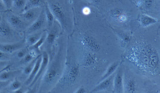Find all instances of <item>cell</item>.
<instances>
[{
    "instance_id": "cell-1",
    "label": "cell",
    "mask_w": 160,
    "mask_h": 93,
    "mask_svg": "<svg viewBox=\"0 0 160 93\" xmlns=\"http://www.w3.org/2000/svg\"><path fill=\"white\" fill-rule=\"evenodd\" d=\"M55 19L65 30H69L74 23L71 0H46Z\"/></svg>"
},
{
    "instance_id": "cell-2",
    "label": "cell",
    "mask_w": 160,
    "mask_h": 93,
    "mask_svg": "<svg viewBox=\"0 0 160 93\" xmlns=\"http://www.w3.org/2000/svg\"><path fill=\"white\" fill-rule=\"evenodd\" d=\"M25 37L24 33L12 28L2 15L0 23V44L13 43L18 42Z\"/></svg>"
},
{
    "instance_id": "cell-3",
    "label": "cell",
    "mask_w": 160,
    "mask_h": 93,
    "mask_svg": "<svg viewBox=\"0 0 160 93\" xmlns=\"http://www.w3.org/2000/svg\"><path fill=\"white\" fill-rule=\"evenodd\" d=\"M2 13L9 25L16 31L24 33L30 26L24 22L18 15L15 14L10 10H8Z\"/></svg>"
},
{
    "instance_id": "cell-4",
    "label": "cell",
    "mask_w": 160,
    "mask_h": 93,
    "mask_svg": "<svg viewBox=\"0 0 160 93\" xmlns=\"http://www.w3.org/2000/svg\"><path fill=\"white\" fill-rule=\"evenodd\" d=\"M46 25L47 20L44 7L37 18L27 28L24 32L25 36L40 31Z\"/></svg>"
},
{
    "instance_id": "cell-5",
    "label": "cell",
    "mask_w": 160,
    "mask_h": 93,
    "mask_svg": "<svg viewBox=\"0 0 160 93\" xmlns=\"http://www.w3.org/2000/svg\"><path fill=\"white\" fill-rule=\"evenodd\" d=\"M42 8H32L24 11L18 15L24 22L30 26L38 17Z\"/></svg>"
},
{
    "instance_id": "cell-6",
    "label": "cell",
    "mask_w": 160,
    "mask_h": 93,
    "mask_svg": "<svg viewBox=\"0 0 160 93\" xmlns=\"http://www.w3.org/2000/svg\"><path fill=\"white\" fill-rule=\"evenodd\" d=\"M26 46L25 37L21 40L13 43L0 44V50L11 54L19 49Z\"/></svg>"
},
{
    "instance_id": "cell-7",
    "label": "cell",
    "mask_w": 160,
    "mask_h": 93,
    "mask_svg": "<svg viewBox=\"0 0 160 93\" xmlns=\"http://www.w3.org/2000/svg\"><path fill=\"white\" fill-rule=\"evenodd\" d=\"M9 66L0 72V80H12L20 74L22 68L11 69L9 68Z\"/></svg>"
},
{
    "instance_id": "cell-8",
    "label": "cell",
    "mask_w": 160,
    "mask_h": 93,
    "mask_svg": "<svg viewBox=\"0 0 160 93\" xmlns=\"http://www.w3.org/2000/svg\"><path fill=\"white\" fill-rule=\"evenodd\" d=\"M81 42L82 44L87 48L93 51H98L100 46L97 40L92 36L87 34L81 36Z\"/></svg>"
},
{
    "instance_id": "cell-9",
    "label": "cell",
    "mask_w": 160,
    "mask_h": 93,
    "mask_svg": "<svg viewBox=\"0 0 160 93\" xmlns=\"http://www.w3.org/2000/svg\"><path fill=\"white\" fill-rule=\"evenodd\" d=\"M37 58L34 59L22 68L20 74L17 77V78L23 83L26 81L31 73L35 65Z\"/></svg>"
},
{
    "instance_id": "cell-10",
    "label": "cell",
    "mask_w": 160,
    "mask_h": 93,
    "mask_svg": "<svg viewBox=\"0 0 160 93\" xmlns=\"http://www.w3.org/2000/svg\"><path fill=\"white\" fill-rule=\"evenodd\" d=\"M29 50L26 46L11 54L10 65L18 62L28 53Z\"/></svg>"
},
{
    "instance_id": "cell-11",
    "label": "cell",
    "mask_w": 160,
    "mask_h": 93,
    "mask_svg": "<svg viewBox=\"0 0 160 93\" xmlns=\"http://www.w3.org/2000/svg\"><path fill=\"white\" fill-rule=\"evenodd\" d=\"M42 56H39L37 58L34 66L29 76L23 83L26 86H28L37 74L41 63Z\"/></svg>"
},
{
    "instance_id": "cell-12",
    "label": "cell",
    "mask_w": 160,
    "mask_h": 93,
    "mask_svg": "<svg viewBox=\"0 0 160 93\" xmlns=\"http://www.w3.org/2000/svg\"><path fill=\"white\" fill-rule=\"evenodd\" d=\"M27 0H12L10 10L13 13L19 15L24 11Z\"/></svg>"
},
{
    "instance_id": "cell-13",
    "label": "cell",
    "mask_w": 160,
    "mask_h": 93,
    "mask_svg": "<svg viewBox=\"0 0 160 93\" xmlns=\"http://www.w3.org/2000/svg\"><path fill=\"white\" fill-rule=\"evenodd\" d=\"M49 60V58L47 53L44 52L42 56V60L39 70L31 84L28 86L30 87L32 86L36 83L41 75L47 65Z\"/></svg>"
},
{
    "instance_id": "cell-14",
    "label": "cell",
    "mask_w": 160,
    "mask_h": 93,
    "mask_svg": "<svg viewBox=\"0 0 160 93\" xmlns=\"http://www.w3.org/2000/svg\"><path fill=\"white\" fill-rule=\"evenodd\" d=\"M43 32L39 31L25 36L26 46L28 48L34 44L40 38Z\"/></svg>"
},
{
    "instance_id": "cell-15",
    "label": "cell",
    "mask_w": 160,
    "mask_h": 93,
    "mask_svg": "<svg viewBox=\"0 0 160 93\" xmlns=\"http://www.w3.org/2000/svg\"><path fill=\"white\" fill-rule=\"evenodd\" d=\"M79 73L78 67L75 65H72L68 70L67 79L70 84H73L77 80Z\"/></svg>"
},
{
    "instance_id": "cell-16",
    "label": "cell",
    "mask_w": 160,
    "mask_h": 93,
    "mask_svg": "<svg viewBox=\"0 0 160 93\" xmlns=\"http://www.w3.org/2000/svg\"><path fill=\"white\" fill-rule=\"evenodd\" d=\"M23 84V83L17 77L10 83L2 93H13L20 88Z\"/></svg>"
},
{
    "instance_id": "cell-17",
    "label": "cell",
    "mask_w": 160,
    "mask_h": 93,
    "mask_svg": "<svg viewBox=\"0 0 160 93\" xmlns=\"http://www.w3.org/2000/svg\"><path fill=\"white\" fill-rule=\"evenodd\" d=\"M46 2V0H27L24 11L32 8L43 7Z\"/></svg>"
},
{
    "instance_id": "cell-18",
    "label": "cell",
    "mask_w": 160,
    "mask_h": 93,
    "mask_svg": "<svg viewBox=\"0 0 160 93\" xmlns=\"http://www.w3.org/2000/svg\"><path fill=\"white\" fill-rule=\"evenodd\" d=\"M57 75V70L53 67L49 68L44 76V80L47 84H50L55 80Z\"/></svg>"
},
{
    "instance_id": "cell-19",
    "label": "cell",
    "mask_w": 160,
    "mask_h": 93,
    "mask_svg": "<svg viewBox=\"0 0 160 93\" xmlns=\"http://www.w3.org/2000/svg\"><path fill=\"white\" fill-rule=\"evenodd\" d=\"M44 8L47 20V26L48 28L49 29L53 25L55 20V18L47 2L45 3Z\"/></svg>"
},
{
    "instance_id": "cell-20",
    "label": "cell",
    "mask_w": 160,
    "mask_h": 93,
    "mask_svg": "<svg viewBox=\"0 0 160 93\" xmlns=\"http://www.w3.org/2000/svg\"><path fill=\"white\" fill-rule=\"evenodd\" d=\"M139 20L142 24L144 26L149 25L157 21V20L155 18L145 14L141 15L139 18Z\"/></svg>"
},
{
    "instance_id": "cell-21",
    "label": "cell",
    "mask_w": 160,
    "mask_h": 93,
    "mask_svg": "<svg viewBox=\"0 0 160 93\" xmlns=\"http://www.w3.org/2000/svg\"><path fill=\"white\" fill-rule=\"evenodd\" d=\"M111 15L113 18L118 19V21H123L127 19V17L121 10L119 9H115L111 13Z\"/></svg>"
},
{
    "instance_id": "cell-22",
    "label": "cell",
    "mask_w": 160,
    "mask_h": 93,
    "mask_svg": "<svg viewBox=\"0 0 160 93\" xmlns=\"http://www.w3.org/2000/svg\"><path fill=\"white\" fill-rule=\"evenodd\" d=\"M47 33L46 31L43 32L39 39L34 44L28 48L29 50H34L36 51L38 50L39 47L42 44L46 37Z\"/></svg>"
},
{
    "instance_id": "cell-23",
    "label": "cell",
    "mask_w": 160,
    "mask_h": 93,
    "mask_svg": "<svg viewBox=\"0 0 160 93\" xmlns=\"http://www.w3.org/2000/svg\"><path fill=\"white\" fill-rule=\"evenodd\" d=\"M115 86L116 90L118 92H122V80L121 75L119 72L117 74L115 80Z\"/></svg>"
},
{
    "instance_id": "cell-24",
    "label": "cell",
    "mask_w": 160,
    "mask_h": 93,
    "mask_svg": "<svg viewBox=\"0 0 160 93\" xmlns=\"http://www.w3.org/2000/svg\"><path fill=\"white\" fill-rule=\"evenodd\" d=\"M111 79H108L104 80L98 85L92 91V92L100 90L107 88L110 84Z\"/></svg>"
},
{
    "instance_id": "cell-25",
    "label": "cell",
    "mask_w": 160,
    "mask_h": 93,
    "mask_svg": "<svg viewBox=\"0 0 160 93\" xmlns=\"http://www.w3.org/2000/svg\"><path fill=\"white\" fill-rule=\"evenodd\" d=\"M11 54L6 53L0 50V61H9Z\"/></svg>"
},
{
    "instance_id": "cell-26",
    "label": "cell",
    "mask_w": 160,
    "mask_h": 93,
    "mask_svg": "<svg viewBox=\"0 0 160 93\" xmlns=\"http://www.w3.org/2000/svg\"><path fill=\"white\" fill-rule=\"evenodd\" d=\"M118 65V63H115L112 65L108 70L107 72L102 79L107 77L111 74L115 70Z\"/></svg>"
},
{
    "instance_id": "cell-27",
    "label": "cell",
    "mask_w": 160,
    "mask_h": 93,
    "mask_svg": "<svg viewBox=\"0 0 160 93\" xmlns=\"http://www.w3.org/2000/svg\"><path fill=\"white\" fill-rule=\"evenodd\" d=\"M12 80H0V93H2L3 91Z\"/></svg>"
},
{
    "instance_id": "cell-28",
    "label": "cell",
    "mask_w": 160,
    "mask_h": 93,
    "mask_svg": "<svg viewBox=\"0 0 160 93\" xmlns=\"http://www.w3.org/2000/svg\"><path fill=\"white\" fill-rule=\"evenodd\" d=\"M9 61H0V72L7 68L10 65Z\"/></svg>"
},
{
    "instance_id": "cell-29",
    "label": "cell",
    "mask_w": 160,
    "mask_h": 93,
    "mask_svg": "<svg viewBox=\"0 0 160 93\" xmlns=\"http://www.w3.org/2000/svg\"><path fill=\"white\" fill-rule=\"evenodd\" d=\"M128 85L129 92H134L135 89L134 82L132 81H130L129 82Z\"/></svg>"
},
{
    "instance_id": "cell-30",
    "label": "cell",
    "mask_w": 160,
    "mask_h": 93,
    "mask_svg": "<svg viewBox=\"0 0 160 93\" xmlns=\"http://www.w3.org/2000/svg\"><path fill=\"white\" fill-rule=\"evenodd\" d=\"M8 10L5 4L2 0H0V13H4Z\"/></svg>"
},
{
    "instance_id": "cell-31",
    "label": "cell",
    "mask_w": 160,
    "mask_h": 93,
    "mask_svg": "<svg viewBox=\"0 0 160 93\" xmlns=\"http://www.w3.org/2000/svg\"><path fill=\"white\" fill-rule=\"evenodd\" d=\"M5 4L8 10L10 9L12 3V0H2Z\"/></svg>"
},
{
    "instance_id": "cell-32",
    "label": "cell",
    "mask_w": 160,
    "mask_h": 93,
    "mask_svg": "<svg viewBox=\"0 0 160 93\" xmlns=\"http://www.w3.org/2000/svg\"><path fill=\"white\" fill-rule=\"evenodd\" d=\"M86 92L84 88L81 87L79 88L75 92V93H85Z\"/></svg>"
},
{
    "instance_id": "cell-33",
    "label": "cell",
    "mask_w": 160,
    "mask_h": 93,
    "mask_svg": "<svg viewBox=\"0 0 160 93\" xmlns=\"http://www.w3.org/2000/svg\"><path fill=\"white\" fill-rule=\"evenodd\" d=\"M2 13H0V23L2 21Z\"/></svg>"
}]
</instances>
